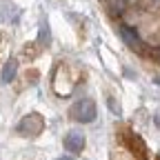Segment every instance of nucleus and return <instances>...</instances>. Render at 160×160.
<instances>
[{
  "instance_id": "nucleus-3",
  "label": "nucleus",
  "mask_w": 160,
  "mask_h": 160,
  "mask_svg": "<svg viewBox=\"0 0 160 160\" xmlns=\"http://www.w3.org/2000/svg\"><path fill=\"white\" fill-rule=\"evenodd\" d=\"M42 127H45V118L33 111V113H29V116H25L22 120H20L16 131L20 136H38L40 131H42Z\"/></svg>"
},
{
  "instance_id": "nucleus-13",
  "label": "nucleus",
  "mask_w": 160,
  "mask_h": 160,
  "mask_svg": "<svg viewBox=\"0 0 160 160\" xmlns=\"http://www.w3.org/2000/svg\"><path fill=\"white\" fill-rule=\"evenodd\" d=\"M153 82H156V85H160V76H158V78H156V80H153Z\"/></svg>"
},
{
  "instance_id": "nucleus-8",
  "label": "nucleus",
  "mask_w": 160,
  "mask_h": 160,
  "mask_svg": "<svg viewBox=\"0 0 160 160\" xmlns=\"http://www.w3.org/2000/svg\"><path fill=\"white\" fill-rule=\"evenodd\" d=\"M49 42H51V40H49V25L42 20V25H40V45L49 47Z\"/></svg>"
},
{
  "instance_id": "nucleus-5",
  "label": "nucleus",
  "mask_w": 160,
  "mask_h": 160,
  "mask_svg": "<svg viewBox=\"0 0 160 160\" xmlns=\"http://www.w3.org/2000/svg\"><path fill=\"white\" fill-rule=\"evenodd\" d=\"M65 149L71 151V153H80L85 149V136L80 131H69L65 136Z\"/></svg>"
},
{
  "instance_id": "nucleus-12",
  "label": "nucleus",
  "mask_w": 160,
  "mask_h": 160,
  "mask_svg": "<svg viewBox=\"0 0 160 160\" xmlns=\"http://www.w3.org/2000/svg\"><path fill=\"white\" fill-rule=\"evenodd\" d=\"M153 120H156V125H158V127H160V113H158V116H156V118H153Z\"/></svg>"
},
{
  "instance_id": "nucleus-11",
  "label": "nucleus",
  "mask_w": 160,
  "mask_h": 160,
  "mask_svg": "<svg viewBox=\"0 0 160 160\" xmlns=\"http://www.w3.org/2000/svg\"><path fill=\"white\" fill-rule=\"evenodd\" d=\"M56 160H73L71 156H60V158H56Z\"/></svg>"
},
{
  "instance_id": "nucleus-2",
  "label": "nucleus",
  "mask_w": 160,
  "mask_h": 160,
  "mask_svg": "<svg viewBox=\"0 0 160 160\" xmlns=\"http://www.w3.org/2000/svg\"><path fill=\"white\" fill-rule=\"evenodd\" d=\"M122 142H125V147H127L138 160H147V158H149V151H147L145 140L140 138L138 133H133L131 129H125V131H122Z\"/></svg>"
},
{
  "instance_id": "nucleus-9",
  "label": "nucleus",
  "mask_w": 160,
  "mask_h": 160,
  "mask_svg": "<svg viewBox=\"0 0 160 160\" xmlns=\"http://www.w3.org/2000/svg\"><path fill=\"white\" fill-rule=\"evenodd\" d=\"M107 7H109L111 16H118V13H122V7H125V2H122V0H109V2H107Z\"/></svg>"
},
{
  "instance_id": "nucleus-4",
  "label": "nucleus",
  "mask_w": 160,
  "mask_h": 160,
  "mask_svg": "<svg viewBox=\"0 0 160 160\" xmlns=\"http://www.w3.org/2000/svg\"><path fill=\"white\" fill-rule=\"evenodd\" d=\"M118 29H120V36H122V42H125L129 49H133V51H138V53H145V56H151V49L142 42V40H140V36H138L136 29H131V27H127V25H120Z\"/></svg>"
},
{
  "instance_id": "nucleus-1",
  "label": "nucleus",
  "mask_w": 160,
  "mask_h": 160,
  "mask_svg": "<svg viewBox=\"0 0 160 160\" xmlns=\"http://www.w3.org/2000/svg\"><path fill=\"white\" fill-rule=\"evenodd\" d=\"M71 118L76 120V122H91V120H96V102L91 98H82L78 100V102H73L71 107Z\"/></svg>"
},
{
  "instance_id": "nucleus-7",
  "label": "nucleus",
  "mask_w": 160,
  "mask_h": 160,
  "mask_svg": "<svg viewBox=\"0 0 160 160\" xmlns=\"http://www.w3.org/2000/svg\"><path fill=\"white\" fill-rule=\"evenodd\" d=\"M16 71H18V60H16V58L7 60V65H5V69H2V82H5V85H9L11 80L16 78Z\"/></svg>"
},
{
  "instance_id": "nucleus-6",
  "label": "nucleus",
  "mask_w": 160,
  "mask_h": 160,
  "mask_svg": "<svg viewBox=\"0 0 160 160\" xmlns=\"http://www.w3.org/2000/svg\"><path fill=\"white\" fill-rule=\"evenodd\" d=\"M0 13H2V20H5V22H18V20H20V9H18L13 2H2Z\"/></svg>"
},
{
  "instance_id": "nucleus-10",
  "label": "nucleus",
  "mask_w": 160,
  "mask_h": 160,
  "mask_svg": "<svg viewBox=\"0 0 160 160\" xmlns=\"http://www.w3.org/2000/svg\"><path fill=\"white\" fill-rule=\"evenodd\" d=\"M107 102H109V107H111V111H113V113H120V105L116 102V100H113V98H109V100H107Z\"/></svg>"
}]
</instances>
